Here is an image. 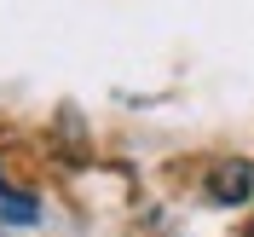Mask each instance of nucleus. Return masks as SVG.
<instances>
[{
    "label": "nucleus",
    "instance_id": "nucleus-1",
    "mask_svg": "<svg viewBox=\"0 0 254 237\" xmlns=\"http://www.w3.org/2000/svg\"><path fill=\"white\" fill-rule=\"evenodd\" d=\"M214 197H220V203H243V197H249V162L220 168V174H214Z\"/></svg>",
    "mask_w": 254,
    "mask_h": 237
},
{
    "label": "nucleus",
    "instance_id": "nucleus-3",
    "mask_svg": "<svg viewBox=\"0 0 254 237\" xmlns=\"http://www.w3.org/2000/svg\"><path fill=\"white\" fill-rule=\"evenodd\" d=\"M249 237H254V232H249Z\"/></svg>",
    "mask_w": 254,
    "mask_h": 237
},
{
    "label": "nucleus",
    "instance_id": "nucleus-2",
    "mask_svg": "<svg viewBox=\"0 0 254 237\" xmlns=\"http://www.w3.org/2000/svg\"><path fill=\"white\" fill-rule=\"evenodd\" d=\"M0 191H6V185H0Z\"/></svg>",
    "mask_w": 254,
    "mask_h": 237
}]
</instances>
